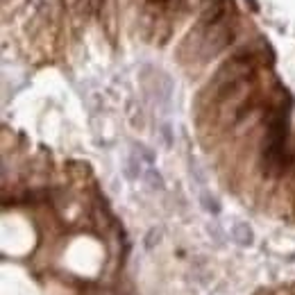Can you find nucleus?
<instances>
[{
    "label": "nucleus",
    "mask_w": 295,
    "mask_h": 295,
    "mask_svg": "<svg viewBox=\"0 0 295 295\" xmlns=\"http://www.w3.org/2000/svg\"><path fill=\"white\" fill-rule=\"evenodd\" d=\"M102 2H105V0H84V7L91 9V12H98L100 7H102Z\"/></svg>",
    "instance_id": "nucleus-1"
}]
</instances>
